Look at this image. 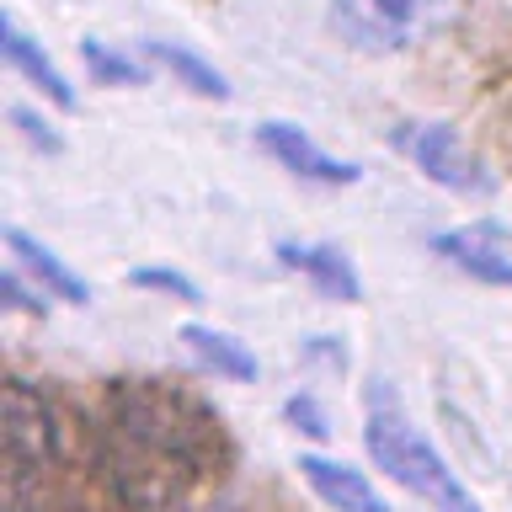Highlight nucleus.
<instances>
[{
	"label": "nucleus",
	"instance_id": "9",
	"mask_svg": "<svg viewBox=\"0 0 512 512\" xmlns=\"http://www.w3.org/2000/svg\"><path fill=\"white\" fill-rule=\"evenodd\" d=\"M0 54H6L11 70L22 75L38 96H48V102H54L59 112H75V107H80V96H75V86H70V75H64L59 64L48 59V48L22 27V16H16V11L0 16Z\"/></svg>",
	"mask_w": 512,
	"mask_h": 512
},
{
	"label": "nucleus",
	"instance_id": "3",
	"mask_svg": "<svg viewBox=\"0 0 512 512\" xmlns=\"http://www.w3.org/2000/svg\"><path fill=\"white\" fill-rule=\"evenodd\" d=\"M64 459V432L32 379H6L0 395V507L43 512L48 480Z\"/></svg>",
	"mask_w": 512,
	"mask_h": 512
},
{
	"label": "nucleus",
	"instance_id": "5",
	"mask_svg": "<svg viewBox=\"0 0 512 512\" xmlns=\"http://www.w3.org/2000/svg\"><path fill=\"white\" fill-rule=\"evenodd\" d=\"M438 11L443 0H326L331 32L358 54H406Z\"/></svg>",
	"mask_w": 512,
	"mask_h": 512
},
{
	"label": "nucleus",
	"instance_id": "8",
	"mask_svg": "<svg viewBox=\"0 0 512 512\" xmlns=\"http://www.w3.org/2000/svg\"><path fill=\"white\" fill-rule=\"evenodd\" d=\"M272 256H278V267H288L294 278L310 283L320 299H336V304H358L363 299L358 262H352L342 246H331V240H278Z\"/></svg>",
	"mask_w": 512,
	"mask_h": 512
},
{
	"label": "nucleus",
	"instance_id": "2",
	"mask_svg": "<svg viewBox=\"0 0 512 512\" xmlns=\"http://www.w3.org/2000/svg\"><path fill=\"white\" fill-rule=\"evenodd\" d=\"M363 448L400 491L427 502V512H480L475 491L438 454V443L411 422L406 400H400L390 379H368L363 390Z\"/></svg>",
	"mask_w": 512,
	"mask_h": 512
},
{
	"label": "nucleus",
	"instance_id": "4",
	"mask_svg": "<svg viewBox=\"0 0 512 512\" xmlns=\"http://www.w3.org/2000/svg\"><path fill=\"white\" fill-rule=\"evenodd\" d=\"M390 144L432 187L454 192V198H491L496 192V176L486 166V155L470 150V139H464L454 123H400L390 134Z\"/></svg>",
	"mask_w": 512,
	"mask_h": 512
},
{
	"label": "nucleus",
	"instance_id": "12",
	"mask_svg": "<svg viewBox=\"0 0 512 512\" xmlns=\"http://www.w3.org/2000/svg\"><path fill=\"white\" fill-rule=\"evenodd\" d=\"M176 342L192 352V363L203 368V374L214 379H230V384H256L262 374V363H256V352L240 342L235 331H219V326H198V320H187L182 331H176Z\"/></svg>",
	"mask_w": 512,
	"mask_h": 512
},
{
	"label": "nucleus",
	"instance_id": "10",
	"mask_svg": "<svg viewBox=\"0 0 512 512\" xmlns=\"http://www.w3.org/2000/svg\"><path fill=\"white\" fill-rule=\"evenodd\" d=\"M6 262L11 267H22L32 283L43 288L48 299H59V304H91V288H86V278L64 262V256L54 251V246H43L38 235H27L22 224H6Z\"/></svg>",
	"mask_w": 512,
	"mask_h": 512
},
{
	"label": "nucleus",
	"instance_id": "7",
	"mask_svg": "<svg viewBox=\"0 0 512 512\" xmlns=\"http://www.w3.org/2000/svg\"><path fill=\"white\" fill-rule=\"evenodd\" d=\"M256 144H262V150L278 160L288 176H299V182H310V187H358L363 182L358 160L331 155L326 144L310 139V128H299V123H288V118L256 123Z\"/></svg>",
	"mask_w": 512,
	"mask_h": 512
},
{
	"label": "nucleus",
	"instance_id": "16",
	"mask_svg": "<svg viewBox=\"0 0 512 512\" xmlns=\"http://www.w3.org/2000/svg\"><path fill=\"white\" fill-rule=\"evenodd\" d=\"M0 294H6V310H16V315H38V320L48 315V294L11 262H6V278H0Z\"/></svg>",
	"mask_w": 512,
	"mask_h": 512
},
{
	"label": "nucleus",
	"instance_id": "15",
	"mask_svg": "<svg viewBox=\"0 0 512 512\" xmlns=\"http://www.w3.org/2000/svg\"><path fill=\"white\" fill-rule=\"evenodd\" d=\"M128 283L144 288V294H166L176 304H198L203 299V288L187 278V272H176V267H134L128 272Z\"/></svg>",
	"mask_w": 512,
	"mask_h": 512
},
{
	"label": "nucleus",
	"instance_id": "1",
	"mask_svg": "<svg viewBox=\"0 0 512 512\" xmlns=\"http://www.w3.org/2000/svg\"><path fill=\"white\" fill-rule=\"evenodd\" d=\"M219 416L176 384L123 379L102 406V475L128 512H166L219 464Z\"/></svg>",
	"mask_w": 512,
	"mask_h": 512
},
{
	"label": "nucleus",
	"instance_id": "13",
	"mask_svg": "<svg viewBox=\"0 0 512 512\" xmlns=\"http://www.w3.org/2000/svg\"><path fill=\"white\" fill-rule=\"evenodd\" d=\"M139 54L155 64V70L171 75V86H187L192 96H203V102H230V80L224 70H214L203 54H192L187 43H166V38H144Z\"/></svg>",
	"mask_w": 512,
	"mask_h": 512
},
{
	"label": "nucleus",
	"instance_id": "17",
	"mask_svg": "<svg viewBox=\"0 0 512 512\" xmlns=\"http://www.w3.org/2000/svg\"><path fill=\"white\" fill-rule=\"evenodd\" d=\"M283 416H288V427H294V432H304V438H315V443L331 438V422H326V411H320V400L310 390L288 395L283 400Z\"/></svg>",
	"mask_w": 512,
	"mask_h": 512
},
{
	"label": "nucleus",
	"instance_id": "6",
	"mask_svg": "<svg viewBox=\"0 0 512 512\" xmlns=\"http://www.w3.org/2000/svg\"><path fill=\"white\" fill-rule=\"evenodd\" d=\"M427 251L480 288H512V230L502 219H470L454 230H438Z\"/></svg>",
	"mask_w": 512,
	"mask_h": 512
},
{
	"label": "nucleus",
	"instance_id": "14",
	"mask_svg": "<svg viewBox=\"0 0 512 512\" xmlns=\"http://www.w3.org/2000/svg\"><path fill=\"white\" fill-rule=\"evenodd\" d=\"M80 64H86L91 86H150V70H155L144 54H128V48L107 38H80Z\"/></svg>",
	"mask_w": 512,
	"mask_h": 512
},
{
	"label": "nucleus",
	"instance_id": "11",
	"mask_svg": "<svg viewBox=\"0 0 512 512\" xmlns=\"http://www.w3.org/2000/svg\"><path fill=\"white\" fill-rule=\"evenodd\" d=\"M299 480L310 486L331 512H390V502L374 491V480L363 470H352L342 459H326V454H299Z\"/></svg>",
	"mask_w": 512,
	"mask_h": 512
},
{
	"label": "nucleus",
	"instance_id": "18",
	"mask_svg": "<svg viewBox=\"0 0 512 512\" xmlns=\"http://www.w3.org/2000/svg\"><path fill=\"white\" fill-rule=\"evenodd\" d=\"M11 123H16V134H22L32 150H43V155H59V150H64L59 128L48 123V118H38L32 107H11Z\"/></svg>",
	"mask_w": 512,
	"mask_h": 512
}]
</instances>
